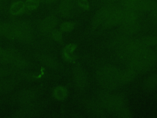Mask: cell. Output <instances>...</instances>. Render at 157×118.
I'll return each instance as SVG.
<instances>
[{
  "mask_svg": "<svg viewBox=\"0 0 157 118\" xmlns=\"http://www.w3.org/2000/svg\"><path fill=\"white\" fill-rule=\"evenodd\" d=\"M129 67L136 73L146 71L153 68L157 61L155 52L145 47L129 59Z\"/></svg>",
  "mask_w": 157,
  "mask_h": 118,
  "instance_id": "cell-1",
  "label": "cell"
},
{
  "mask_svg": "<svg viewBox=\"0 0 157 118\" xmlns=\"http://www.w3.org/2000/svg\"><path fill=\"white\" fill-rule=\"evenodd\" d=\"M120 72L121 71L116 66H104L97 72V80L103 88L107 90L115 89L120 82Z\"/></svg>",
  "mask_w": 157,
  "mask_h": 118,
  "instance_id": "cell-2",
  "label": "cell"
},
{
  "mask_svg": "<svg viewBox=\"0 0 157 118\" xmlns=\"http://www.w3.org/2000/svg\"><path fill=\"white\" fill-rule=\"evenodd\" d=\"M99 103L103 108L116 112L123 107L124 98L118 95H111L107 92L101 93L99 95Z\"/></svg>",
  "mask_w": 157,
  "mask_h": 118,
  "instance_id": "cell-3",
  "label": "cell"
},
{
  "mask_svg": "<svg viewBox=\"0 0 157 118\" xmlns=\"http://www.w3.org/2000/svg\"><path fill=\"white\" fill-rule=\"evenodd\" d=\"M15 27V38L23 41H29L32 36L31 26L25 22H18L13 24Z\"/></svg>",
  "mask_w": 157,
  "mask_h": 118,
  "instance_id": "cell-4",
  "label": "cell"
},
{
  "mask_svg": "<svg viewBox=\"0 0 157 118\" xmlns=\"http://www.w3.org/2000/svg\"><path fill=\"white\" fill-rule=\"evenodd\" d=\"M123 8L112 6L103 25L106 26H112L120 23L122 20Z\"/></svg>",
  "mask_w": 157,
  "mask_h": 118,
  "instance_id": "cell-5",
  "label": "cell"
},
{
  "mask_svg": "<svg viewBox=\"0 0 157 118\" xmlns=\"http://www.w3.org/2000/svg\"><path fill=\"white\" fill-rule=\"evenodd\" d=\"M74 80L76 86L80 89L85 88L88 84L86 73L81 67H76L74 70Z\"/></svg>",
  "mask_w": 157,
  "mask_h": 118,
  "instance_id": "cell-6",
  "label": "cell"
},
{
  "mask_svg": "<svg viewBox=\"0 0 157 118\" xmlns=\"http://www.w3.org/2000/svg\"><path fill=\"white\" fill-rule=\"evenodd\" d=\"M140 29L139 23L137 20L124 22L121 23L120 30L125 34H134L137 33Z\"/></svg>",
  "mask_w": 157,
  "mask_h": 118,
  "instance_id": "cell-7",
  "label": "cell"
},
{
  "mask_svg": "<svg viewBox=\"0 0 157 118\" xmlns=\"http://www.w3.org/2000/svg\"><path fill=\"white\" fill-rule=\"evenodd\" d=\"M19 56L18 52L13 49H7L2 50L0 62L4 63H12Z\"/></svg>",
  "mask_w": 157,
  "mask_h": 118,
  "instance_id": "cell-8",
  "label": "cell"
},
{
  "mask_svg": "<svg viewBox=\"0 0 157 118\" xmlns=\"http://www.w3.org/2000/svg\"><path fill=\"white\" fill-rule=\"evenodd\" d=\"M57 23V19L54 16L45 18L39 24V28L42 31L46 32L53 30Z\"/></svg>",
  "mask_w": 157,
  "mask_h": 118,
  "instance_id": "cell-9",
  "label": "cell"
},
{
  "mask_svg": "<svg viewBox=\"0 0 157 118\" xmlns=\"http://www.w3.org/2000/svg\"><path fill=\"white\" fill-rule=\"evenodd\" d=\"M157 6L156 0H140L136 7L137 12L152 11Z\"/></svg>",
  "mask_w": 157,
  "mask_h": 118,
  "instance_id": "cell-10",
  "label": "cell"
},
{
  "mask_svg": "<svg viewBox=\"0 0 157 118\" xmlns=\"http://www.w3.org/2000/svg\"><path fill=\"white\" fill-rule=\"evenodd\" d=\"M136 73H137L134 69L129 67L121 71L120 76V82L127 84L131 82L136 77Z\"/></svg>",
  "mask_w": 157,
  "mask_h": 118,
  "instance_id": "cell-11",
  "label": "cell"
},
{
  "mask_svg": "<svg viewBox=\"0 0 157 118\" xmlns=\"http://www.w3.org/2000/svg\"><path fill=\"white\" fill-rule=\"evenodd\" d=\"M74 7V4L72 0H62L59 6V12L64 16H69Z\"/></svg>",
  "mask_w": 157,
  "mask_h": 118,
  "instance_id": "cell-12",
  "label": "cell"
},
{
  "mask_svg": "<svg viewBox=\"0 0 157 118\" xmlns=\"http://www.w3.org/2000/svg\"><path fill=\"white\" fill-rule=\"evenodd\" d=\"M35 97V93L32 90H26L20 93L18 99L20 103L23 104H28L31 103Z\"/></svg>",
  "mask_w": 157,
  "mask_h": 118,
  "instance_id": "cell-13",
  "label": "cell"
},
{
  "mask_svg": "<svg viewBox=\"0 0 157 118\" xmlns=\"http://www.w3.org/2000/svg\"><path fill=\"white\" fill-rule=\"evenodd\" d=\"M25 2L18 1L14 2L10 7V12L13 15H18L21 14L25 9Z\"/></svg>",
  "mask_w": 157,
  "mask_h": 118,
  "instance_id": "cell-14",
  "label": "cell"
},
{
  "mask_svg": "<svg viewBox=\"0 0 157 118\" xmlns=\"http://www.w3.org/2000/svg\"><path fill=\"white\" fill-rule=\"evenodd\" d=\"M144 86L145 89L151 90L157 87V74H153L148 76L144 81Z\"/></svg>",
  "mask_w": 157,
  "mask_h": 118,
  "instance_id": "cell-15",
  "label": "cell"
},
{
  "mask_svg": "<svg viewBox=\"0 0 157 118\" xmlns=\"http://www.w3.org/2000/svg\"><path fill=\"white\" fill-rule=\"evenodd\" d=\"M68 94L67 90L63 86H57L53 90V96L58 100H64Z\"/></svg>",
  "mask_w": 157,
  "mask_h": 118,
  "instance_id": "cell-16",
  "label": "cell"
},
{
  "mask_svg": "<svg viewBox=\"0 0 157 118\" xmlns=\"http://www.w3.org/2000/svg\"><path fill=\"white\" fill-rule=\"evenodd\" d=\"M40 60L45 66L51 68H56L58 66L57 61L53 57L48 55H43Z\"/></svg>",
  "mask_w": 157,
  "mask_h": 118,
  "instance_id": "cell-17",
  "label": "cell"
},
{
  "mask_svg": "<svg viewBox=\"0 0 157 118\" xmlns=\"http://www.w3.org/2000/svg\"><path fill=\"white\" fill-rule=\"evenodd\" d=\"M102 106L98 103L94 101H90L86 105V109L88 110L90 112L91 114H101L102 112Z\"/></svg>",
  "mask_w": 157,
  "mask_h": 118,
  "instance_id": "cell-18",
  "label": "cell"
},
{
  "mask_svg": "<svg viewBox=\"0 0 157 118\" xmlns=\"http://www.w3.org/2000/svg\"><path fill=\"white\" fill-rule=\"evenodd\" d=\"M14 87V84L11 80L5 79L0 81V92L6 93L10 91Z\"/></svg>",
  "mask_w": 157,
  "mask_h": 118,
  "instance_id": "cell-19",
  "label": "cell"
},
{
  "mask_svg": "<svg viewBox=\"0 0 157 118\" xmlns=\"http://www.w3.org/2000/svg\"><path fill=\"white\" fill-rule=\"evenodd\" d=\"M144 46L148 47L157 45V36H148L143 37L140 39Z\"/></svg>",
  "mask_w": 157,
  "mask_h": 118,
  "instance_id": "cell-20",
  "label": "cell"
},
{
  "mask_svg": "<svg viewBox=\"0 0 157 118\" xmlns=\"http://www.w3.org/2000/svg\"><path fill=\"white\" fill-rule=\"evenodd\" d=\"M123 8L135 10L140 0H121Z\"/></svg>",
  "mask_w": 157,
  "mask_h": 118,
  "instance_id": "cell-21",
  "label": "cell"
},
{
  "mask_svg": "<svg viewBox=\"0 0 157 118\" xmlns=\"http://www.w3.org/2000/svg\"><path fill=\"white\" fill-rule=\"evenodd\" d=\"M75 45H74V44H69L68 45H67L66 47V48L64 49V54L65 55V57L67 60H71L72 59V53L74 51L75 49Z\"/></svg>",
  "mask_w": 157,
  "mask_h": 118,
  "instance_id": "cell-22",
  "label": "cell"
},
{
  "mask_svg": "<svg viewBox=\"0 0 157 118\" xmlns=\"http://www.w3.org/2000/svg\"><path fill=\"white\" fill-rule=\"evenodd\" d=\"M40 2V0H26L25 7L29 10H33L37 9Z\"/></svg>",
  "mask_w": 157,
  "mask_h": 118,
  "instance_id": "cell-23",
  "label": "cell"
},
{
  "mask_svg": "<svg viewBox=\"0 0 157 118\" xmlns=\"http://www.w3.org/2000/svg\"><path fill=\"white\" fill-rule=\"evenodd\" d=\"M13 65L18 68V69H23L24 68H25L27 66V62L24 59L21 58L20 57H18L13 63H12Z\"/></svg>",
  "mask_w": 157,
  "mask_h": 118,
  "instance_id": "cell-24",
  "label": "cell"
},
{
  "mask_svg": "<svg viewBox=\"0 0 157 118\" xmlns=\"http://www.w3.org/2000/svg\"><path fill=\"white\" fill-rule=\"evenodd\" d=\"M74 28V23L71 22H64L61 23L60 30L64 32H69L72 31Z\"/></svg>",
  "mask_w": 157,
  "mask_h": 118,
  "instance_id": "cell-25",
  "label": "cell"
},
{
  "mask_svg": "<svg viewBox=\"0 0 157 118\" xmlns=\"http://www.w3.org/2000/svg\"><path fill=\"white\" fill-rule=\"evenodd\" d=\"M115 113L117 114V116L119 117L125 118V117H129L131 116L130 111L124 107H123V108H120V109H118V111H117L115 112Z\"/></svg>",
  "mask_w": 157,
  "mask_h": 118,
  "instance_id": "cell-26",
  "label": "cell"
},
{
  "mask_svg": "<svg viewBox=\"0 0 157 118\" xmlns=\"http://www.w3.org/2000/svg\"><path fill=\"white\" fill-rule=\"evenodd\" d=\"M77 4L80 8L83 10H88L90 9V3L88 0H77Z\"/></svg>",
  "mask_w": 157,
  "mask_h": 118,
  "instance_id": "cell-27",
  "label": "cell"
},
{
  "mask_svg": "<svg viewBox=\"0 0 157 118\" xmlns=\"http://www.w3.org/2000/svg\"><path fill=\"white\" fill-rule=\"evenodd\" d=\"M52 36L53 39L56 41H60L62 40L63 36L60 31L53 30L52 33Z\"/></svg>",
  "mask_w": 157,
  "mask_h": 118,
  "instance_id": "cell-28",
  "label": "cell"
},
{
  "mask_svg": "<svg viewBox=\"0 0 157 118\" xmlns=\"http://www.w3.org/2000/svg\"><path fill=\"white\" fill-rule=\"evenodd\" d=\"M151 12H152L153 19H154L155 23L157 24V6Z\"/></svg>",
  "mask_w": 157,
  "mask_h": 118,
  "instance_id": "cell-29",
  "label": "cell"
},
{
  "mask_svg": "<svg viewBox=\"0 0 157 118\" xmlns=\"http://www.w3.org/2000/svg\"><path fill=\"white\" fill-rule=\"evenodd\" d=\"M7 74V71L3 68H0V78L6 76Z\"/></svg>",
  "mask_w": 157,
  "mask_h": 118,
  "instance_id": "cell-30",
  "label": "cell"
},
{
  "mask_svg": "<svg viewBox=\"0 0 157 118\" xmlns=\"http://www.w3.org/2000/svg\"><path fill=\"white\" fill-rule=\"evenodd\" d=\"M57 0H40V2H42L45 4H52L56 1Z\"/></svg>",
  "mask_w": 157,
  "mask_h": 118,
  "instance_id": "cell-31",
  "label": "cell"
},
{
  "mask_svg": "<svg viewBox=\"0 0 157 118\" xmlns=\"http://www.w3.org/2000/svg\"><path fill=\"white\" fill-rule=\"evenodd\" d=\"M2 50L1 49V48H0V58H1V53H2Z\"/></svg>",
  "mask_w": 157,
  "mask_h": 118,
  "instance_id": "cell-32",
  "label": "cell"
},
{
  "mask_svg": "<svg viewBox=\"0 0 157 118\" xmlns=\"http://www.w3.org/2000/svg\"><path fill=\"white\" fill-rule=\"evenodd\" d=\"M0 34H1V23H0Z\"/></svg>",
  "mask_w": 157,
  "mask_h": 118,
  "instance_id": "cell-33",
  "label": "cell"
},
{
  "mask_svg": "<svg viewBox=\"0 0 157 118\" xmlns=\"http://www.w3.org/2000/svg\"><path fill=\"white\" fill-rule=\"evenodd\" d=\"M155 53H156V55H157V47H156V52H155Z\"/></svg>",
  "mask_w": 157,
  "mask_h": 118,
  "instance_id": "cell-34",
  "label": "cell"
},
{
  "mask_svg": "<svg viewBox=\"0 0 157 118\" xmlns=\"http://www.w3.org/2000/svg\"><path fill=\"white\" fill-rule=\"evenodd\" d=\"M1 1H0V8H1Z\"/></svg>",
  "mask_w": 157,
  "mask_h": 118,
  "instance_id": "cell-35",
  "label": "cell"
},
{
  "mask_svg": "<svg viewBox=\"0 0 157 118\" xmlns=\"http://www.w3.org/2000/svg\"><path fill=\"white\" fill-rule=\"evenodd\" d=\"M115 1H118V0H115Z\"/></svg>",
  "mask_w": 157,
  "mask_h": 118,
  "instance_id": "cell-36",
  "label": "cell"
}]
</instances>
